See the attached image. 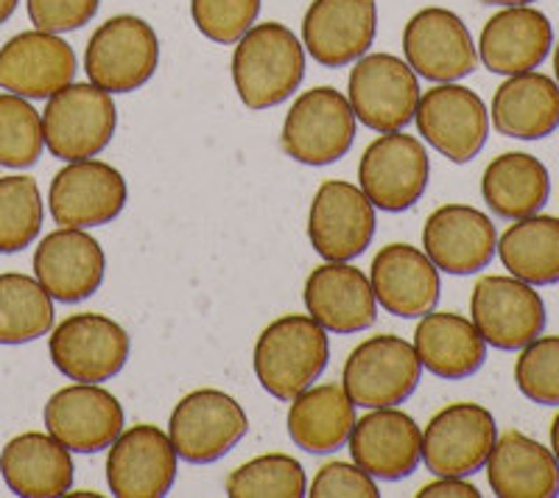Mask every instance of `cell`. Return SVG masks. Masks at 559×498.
<instances>
[{
	"label": "cell",
	"instance_id": "8992f818",
	"mask_svg": "<svg viewBox=\"0 0 559 498\" xmlns=\"http://www.w3.org/2000/svg\"><path fill=\"white\" fill-rule=\"evenodd\" d=\"M159 43L146 20L134 14L109 17L96 28L84 51V71L107 93H134L154 76Z\"/></svg>",
	"mask_w": 559,
	"mask_h": 498
},
{
	"label": "cell",
	"instance_id": "ba28073f",
	"mask_svg": "<svg viewBox=\"0 0 559 498\" xmlns=\"http://www.w3.org/2000/svg\"><path fill=\"white\" fill-rule=\"evenodd\" d=\"M247 412L222 390H197L174 406L168 437L179 460L210 465L227 456L247 435Z\"/></svg>",
	"mask_w": 559,
	"mask_h": 498
},
{
	"label": "cell",
	"instance_id": "8d00e7d4",
	"mask_svg": "<svg viewBox=\"0 0 559 498\" xmlns=\"http://www.w3.org/2000/svg\"><path fill=\"white\" fill-rule=\"evenodd\" d=\"M43 149V116L32 107L28 98L0 93V166H34Z\"/></svg>",
	"mask_w": 559,
	"mask_h": 498
},
{
	"label": "cell",
	"instance_id": "ab89813d",
	"mask_svg": "<svg viewBox=\"0 0 559 498\" xmlns=\"http://www.w3.org/2000/svg\"><path fill=\"white\" fill-rule=\"evenodd\" d=\"M311 498H378L376 479L349 462H328L319 467L317 479L308 487Z\"/></svg>",
	"mask_w": 559,
	"mask_h": 498
},
{
	"label": "cell",
	"instance_id": "74e56055",
	"mask_svg": "<svg viewBox=\"0 0 559 498\" xmlns=\"http://www.w3.org/2000/svg\"><path fill=\"white\" fill-rule=\"evenodd\" d=\"M518 390L532 403L559 406V336H537L515 361Z\"/></svg>",
	"mask_w": 559,
	"mask_h": 498
},
{
	"label": "cell",
	"instance_id": "ee69618b",
	"mask_svg": "<svg viewBox=\"0 0 559 498\" xmlns=\"http://www.w3.org/2000/svg\"><path fill=\"white\" fill-rule=\"evenodd\" d=\"M487 7H532L534 0H481Z\"/></svg>",
	"mask_w": 559,
	"mask_h": 498
},
{
	"label": "cell",
	"instance_id": "603a6c76",
	"mask_svg": "<svg viewBox=\"0 0 559 498\" xmlns=\"http://www.w3.org/2000/svg\"><path fill=\"white\" fill-rule=\"evenodd\" d=\"M76 76V54L59 34L23 32L0 48V90L23 98H51Z\"/></svg>",
	"mask_w": 559,
	"mask_h": 498
},
{
	"label": "cell",
	"instance_id": "4fadbf2b",
	"mask_svg": "<svg viewBox=\"0 0 559 498\" xmlns=\"http://www.w3.org/2000/svg\"><path fill=\"white\" fill-rule=\"evenodd\" d=\"M473 325L484 342L498 351H521L546 328V303L532 283L518 277L487 275L471 297Z\"/></svg>",
	"mask_w": 559,
	"mask_h": 498
},
{
	"label": "cell",
	"instance_id": "e575fe53",
	"mask_svg": "<svg viewBox=\"0 0 559 498\" xmlns=\"http://www.w3.org/2000/svg\"><path fill=\"white\" fill-rule=\"evenodd\" d=\"M229 498H302L308 496L306 471L288 454H263L243 462L227 476Z\"/></svg>",
	"mask_w": 559,
	"mask_h": 498
},
{
	"label": "cell",
	"instance_id": "9a60e30c",
	"mask_svg": "<svg viewBox=\"0 0 559 498\" xmlns=\"http://www.w3.org/2000/svg\"><path fill=\"white\" fill-rule=\"evenodd\" d=\"M403 54L417 76L428 82H459L478 64L471 28L451 9L428 7L414 14L403 32Z\"/></svg>",
	"mask_w": 559,
	"mask_h": 498
},
{
	"label": "cell",
	"instance_id": "60d3db41",
	"mask_svg": "<svg viewBox=\"0 0 559 498\" xmlns=\"http://www.w3.org/2000/svg\"><path fill=\"white\" fill-rule=\"evenodd\" d=\"M34 28L51 34L76 32L96 17L102 0H26Z\"/></svg>",
	"mask_w": 559,
	"mask_h": 498
},
{
	"label": "cell",
	"instance_id": "5bb4252c",
	"mask_svg": "<svg viewBox=\"0 0 559 498\" xmlns=\"http://www.w3.org/2000/svg\"><path fill=\"white\" fill-rule=\"evenodd\" d=\"M376 205L344 179L322 182L308 213V238L324 261H353L376 238Z\"/></svg>",
	"mask_w": 559,
	"mask_h": 498
},
{
	"label": "cell",
	"instance_id": "cb8c5ba5",
	"mask_svg": "<svg viewBox=\"0 0 559 498\" xmlns=\"http://www.w3.org/2000/svg\"><path fill=\"white\" fill-rule=\"evenodd\" d=\"M308 317L328 333H358L378 320L372 283L347 261H324L308 275L302 288Z\"/></svg>",
	"mask_w": 559,
	"mask_h": 498
},
{
	"label": "cell",
	"instance_id": "7a4b0ae2",
	"mask_svg": "<svg viewBox=\"0 0 559 498\" xmlns=\"http://www.w3.org/2000/svg\"><path fill=\"white\" fill-rule=\"evenodd\" d=\"M331 358L328 331L306 313H286L254 342V376L277 401H292L324 372Z\"/></svg>",
	"mask_w": 559,
	"mask_h": 498
},
{
	"label": "cell",
	"instance_id": "ac0fdd59",
	"mask_svg": "<svg viewBox=\"0 0 559 498\" xmlns=\"http://www.w3.org/2000/svg\"><path fill=\"white\" fill-rule=\"evenodd\" d=\"M45 428L68 451L98 454L123 431V406L98 383H73L45 403Z\"/></svg>",
	"mask_w": 559,
	"mask_h": 498
},
{
	"label": "cell",
	"instance_id": "d6a6232c",
	"mask_svg": "<svg viewBox=\"0 0 559 498\" xmlns=\"http://www.w3.org/2000/svg\"><path fill=\"white\" fill-rule=\"evenodd\" d=\"M498 258L512 277L532 286L559 283V218L534 216L515 218L498 238Z\"/></svg>",
	"mask_w": 559,
	"mask_h": 498
},
{
	"label": "cell",
	"instance_id": "277c9868",
	"mask_svg": "<svg viewBox=\"0 0 559 498\" xmlns=\"http://www.w3.org/2000/svg\"><path fill=\"white\" fill-rule=\"evenodd\" d=\"M423 376V361L412 342L392 333L364 339L344 361L342 387L364 410H383L408 401Z\"/></svg>",
	"mask_w": 559,
	"mask_h": 498
},
{
	"label": "cell",
	"instance_id": "f6af8a7d",
	"mask_svg": "<svg viewBox=\"0 0 559 498\" xmlns=\"http://www.w3.org/2000/svg\"><path fill=\"white\" fill-rule=\"evenodd\" d=\"M551 454L559 462V415L551 420Z\"/></svg>",
	"mask_w": 559,
	"mask_h": 498
},
{
	"label": "cell",
	"instance_id": "30bf717a",
	"mask_svg": "<svg viewBox=\"0 0 559 498\" xmlns=\"http://www.w3.org/2000/svg\"><path fill=\"white\" fill-rule=\"evenodd\" d=\"M498 440L492 412L481 403H451L428 420L423 431V462L433 476H473L487 465Z\"/></svg>",
	"mask_w": 559,
	"mask_h": 498
},
{
	"label": "cell",
	"instance_id": "7bdbcfd3",
	"mask_svg": "<svg viewBox=\"0 0 559 498\" xmlns=\"http://www.w3.org/2000/svg\"><path fill=\"white\" fill-rule=\"evenodd\" d=\"M17 3L20 0H0V26H3L9 17H12L14 9H17Z\"/></svg>",
	"mask_w": 559,
	"mask_h": 498
},
{
	"label": "cell",
	"instance_id": "1f68e13d",
	"mask_svg": "<svg viewBox=\"0 0 559 498\" xmlns=\"http://www.w3.org/2000/svg\"><path fill=\"white\" fill-rule=\"evenodd\" d=\"M481 193L496 216L526 218L540 213L551 197V177L534 154L507 152L484 168Z\"/></svg>",
	"mask_w": 559,
	"mask_h": 498
},
{
	"label": "cell",
	"instance_id": "8fae6325",
	"mask_svg": "<svg viewBox=\"0 0 559 498\" xmlns=\"http://www.w3.org/2000/svg\"><path fill=\"white\" fill-rule=\"evenodd\" d=\"M428 163L426 146L403 132H383L369 143L358 163L361 191L376 208L389 213L408 211L426 193Z\"/></svg>",
	"mask_w": 559,
	"mask_h": 498
},
{
	"label": "cell",
	"instance_id": "484cf974",
	"mask_svg": "<svg viewBox=\"0 0 559 498\" xmlns=\"http://www.w3.org/2000/svg\"><path fill=\"white\" fill-rule=\"evenodd\" d=\"M369 283L376 292V300L394 317L417 320L423 313L433 311L439 303V269L433 266L426 252H419L412 244H386L372 258Z\"/></svg>",
	"mask_w": 559,
	"mask_h": 498
},
{
	"label": "cell",
	"instance_id": "d590c367",
	"mask_svg": "<svg viewBox=\"0 0 559 498\" xmlns=\"http://www.w3.org/2000/svg\"><path fill=\"white\" fill-rule=\"evenodd\" d=\"M43 197L34 177H0V252L32 247L43 230Z\"/></svg>",
	"mask_w": 559,
	"mask_h": 498
},
{
	"label": "cell",
	"instance_id": "f546056e",
	"mask_svg": "<svg viewBox=\"0 0 559 498\" xmlns=\"http://www.w3.org/2000/svg\"><path fill=\"white\" fill-rule=\"evenodd\" d=\"M489 116L507 138L543 141L559 129V84L537 71L507 76L492 96Z\"/></svg>",
	"mask_w": 559,
	"mask_h": 498
},
{
	"label": "cell",
	"instance_id": "7c38bea8",
	"mask_svg": "<svg viewBox=\"0 0 559 498\" xmlns=\"http://www.w3.org/2000/svg\"><path fill=\"white\" fill-rule=\"evenodd\" d=\"M419 134L451 163H471L487 143L489 109L481 96L456 82H442L419 96L414 112Z\"/></svg>",
	"mask_w": 559,
	"mask_h": 498
},
{
	"label": "cell",
	"instance_id": "bcb514c9",
	"mask_svg": "<svg viewBox=\"0 0 559 498\" xmlns=\"http://www.w3.org/2000/svg\"><path fill=\"white\" fill-rule=\"evenodd\" d=\"M554 76H557V84H559V43L554 45Z\"/></svg>",
	"mask_w": 559,
	"mask_h": 498
},
{
	"label": "cell",
	"instance_id": "7402d4cb",
	"mask_svg": "<svg viewBox=\"0 0 559 498\" xmlns=\"http://www.w3.org/2000/svg\"><path fill=\"white\" fill-rule=\"evenodd\" d=\"M34 275L59 303H82L102 288L107 256L102 244L79 227L45 236L34 252Z\"/></svg>",
	"mask_w": 559,
	"mask_h": 498
},
{
	"label": "cell",
	"instance_id": "4dcf8cb0",
	"mask_svg": "<svg viewBox=\"0 0 559 498\" xmlns=\"http://www.w3.org/2000/svg\"><path fill=\"white\" fill-rule=\"evenodd\" d=\"M356 426V403L349 401L338 383L308 387L292 398L288 410V435L302 451L311 454H333L349 440Z\"/></svg>",
	"mask_w": 559,
	"mask_h": 498
},
{
	"label": "cell",
	"instance_id": "6da1fadb",
	"mask_svg": "<svg viewBox=\"0 0 559 498\" xmlns=\"http://www.w3.org/2000/svg\"><path fill=\"white\" fill-rule=\"evenodd\" d=\"M306 76V48L283 23H254L233 51V84L249 109L292 98Z\"/></svg>",
	"mask_w": 559,
	"mask_h": 498
},
{
	"label": "cell",
	"instance_id": "e0dca14e",
	"mask_svg": "<svg viewBox=\"0 0 559 498\" xmlns=\"http://www.w3.org/2000/svg\"><path fill=\"white\" fill-rule=\"evenodd\" d=\"M129 202L127 179L102 161H76L53 177L48 191L53 222L62 227H102L115 222Z\"/></svg>",
	"mask_w": 559,
	"mask_h": 498
},
{
	"label": "cell",
	"instance_id": "f1b7e54d",
	"mask_svg": "<svg viewBox=\"0 0 559 498\" xmlns=\"http://www.w3.org/2000/svg\"><path fill=\"white\" fill-rule=\"evenodd\" d=\"M414 351L433 376L462 381L476 376L487 361V342L462 313L428 311L414 331Z\"/></svg>",
	"mask_w": 559,
	"mask_h": 498
},
{
	"label": "cell",
	"instance_id": "9c48e42d",
	"mask_svg": "<svg viewBox=\"0 0 559 498\" xmlns=\"http://www.w3.org/2000/svg\"><path fill=\"white\" fill-rule=\"evenodd\" d=\"M349 107L364 127L401 132L419 104L417 73L392 54H364L349 71Z\"/></svg>",
	"mask_w": 559,
	"mask_h": 498
},
{
	"label": "cell",
	"instance_id": "52a82bcc",
	"mask_svg": "<svg viewBox=\"0 0 559 498\" xmlns=\"http://www.w3.org/2000/svg\"><path fill=\"white\" fill-rule=\"evenodd\" d=\"M129 342L127 328L104 313H70L59 322L48 342L51 361L64 378L79 383H102L127 367Z\"/></svg>",
	"mask_w": 559,
	"mask_h": 498
},
{
	"label": "cell",
	"instance_id": "b9f144b4",
	"mask_svg": "<svg viewBox=\"0 0 559 498\" xmlns=\"http://www.w3.org/2000/svg\"><path fill=\"white\" fill-rule=\"evenodd\" d=\"M419 498H478L476 485L464 482L462 476H437V482L426 485L417 493Z\"/></svg>",
	"mask_w": 559,
	"mask_h": 498
},
{
	"label": "cell",
	"instance_id": "2e32d148",
	"mask_svg": "<svg viewBox=\"0 0 559 498\" xmlns=\"http://www.w3.org/2000/svg\"><path fill=\"white\" fill-rule=\"evenodd\" d=\"M177 448L163 428L138 423L109 446V493L118 498H163L177 479Z\"/></svg>",
	"mask_w": 559,
	"mask_h": 498
},
{
	"label": "cell",
	"instance_id": "f35d334b",
	"mask_svg": "<svg viewBox=\"0 0 559 498\" xmlns=\"http://www.w3.org/2000/svg\"><path fill=\"white\" fill-rule=\"evenodd\" d=\"M263 0H191L199 32L218 45H236L258 23Z\"/></svg>",
	"mask_w": 559,
	"mask_h": 498
},
{
	"label": "cell",
	"instance_id": "83f0119b",
	"mask_svg": "<svg viewBox=\"0 0 559 498\" xmlns=\"http://www.w3.org/2000/svg\"><path fill=\"white\" fill-rule=\"evenodd\" d=\"M70 451L51 435L26 431L0 451V473L14 496L51 498L64 496L73 485Z\"/></svg>",
	"mask_w": 559,
	"mask_h": 498
},
{
	"label": "cell",
	"instance_id": "d4e9b609",
	"mask_svg": "<svg viewBox=\"0 0 559 498\" xmlns=\"http://www.w3.org/2000/svg\"><path fill=\"white\" fill-rule=\"evenodd\" d=\"M551 20L532 7H503L484 23L478 39V59L501 76H518L540 68L551 54Z\"/></svg>",
	"mask_w": 559,
	"mask_h": 498
},
{
	"label": "cell",
	"instance_id": "4316f807",
	"mask_svg": "<svg viewBox=\"0 0 559 498\" xmlns=\"http://www.w3.org/2000/svg\"><path fill=\"white\" fill-rule=\"evenodd\" d=\"M487 479L498 498H554L559 496V462L543 442L507 431L489 451Z\"/></svg>",
	"mask_w": 559,
	"mask_h": 498
},
{
	"label": "cell",
	"instance_id": "ffe728a7",
	"mask_svg": "<svg viewBox=\"0 0 559 498\" xmlns=\"http://www.w3.org/2000/svg\"><path fill=\"white\" fill-rule=\"evenodd\" d=\"M423 247L433 266L448 275H476L496 258L498 233L487 213L453 202L426 218Z\"/></svg>",
	"mask_w": 559,
	"mask_h": 498
},
{
	"label": "cell",
	"instance_id": "d6986e66",
	"mask_svg": "<svg viewBox=\"0 0 559 498\" xmlns=\"http://www.w3.org/2000/svg\"><path fill=\"white\" fill-rule=\"evenodd\" d=\"M347 442L353 462L372 479H406L423 460V431L397 406L369 410V415L356 420Z\"/></svg>",
	"mask_w": 559,
	"mask_h": 498
},
{
	"label": "cell",
	"instance_id": "836d02e7",
	"mask_svg": "<svg viewBox=\"0 0 559 498\" xmlns=\"http://www.w3.org/2000/svg\"><path fill=\"white\" fill-rule=\"evenodd\" d=\"M53 328V297L37 277L0 275V345H26Z\"/></svg>",
	"mask_w": 559,
	"mask_h": 498
},
{
	"label": "cell",
	"instance_id": "3957f363",
	"mask_svg": "<svg viewBox=\"0 0 559 498\" xmlns=\"http://www.w3.org/2000/svg\"><path fill=\"white\" fill-rule=\"evenodd\" d=\"M118 123L112 93L96 84H73L48 98L43 109L45 146L68 163L90 161L109 146Z\"/></svg>",
	"mask_w": 559,
	"mask_h": 498
},
{
	"label": "cell",
	"instance_id": "5b68a950",
	"mask_svg": "<svg viewBox=\"0 0 559 498\" xmlns=\"http://www.w3.org/2000/svg\"><path fill=\"white\" fill-rule=\"evenodd\" d=\"M356 121L347 96L333 87H313L292 104L280 143L292 161L331 166L342 161L356 141Z\"/></svg>",
	"mask_w": 559,
	"mask_h": 498
},
{
	"label": "cell",
	"instance_id": "44dd1931",
	"mask_svg": "<svg viewBox=\"0 0 559 498\" xmlns=\"http://www.w3.org/2000/svg\"><path fill=\"white\" fill-rule=\"evenodd\" d=\"M376 34V0H313L302 20V48L324 68L361 59Z\"/></svg>",
	"mask_w": 559,
	"mask_h": 498
}]
</instances>
